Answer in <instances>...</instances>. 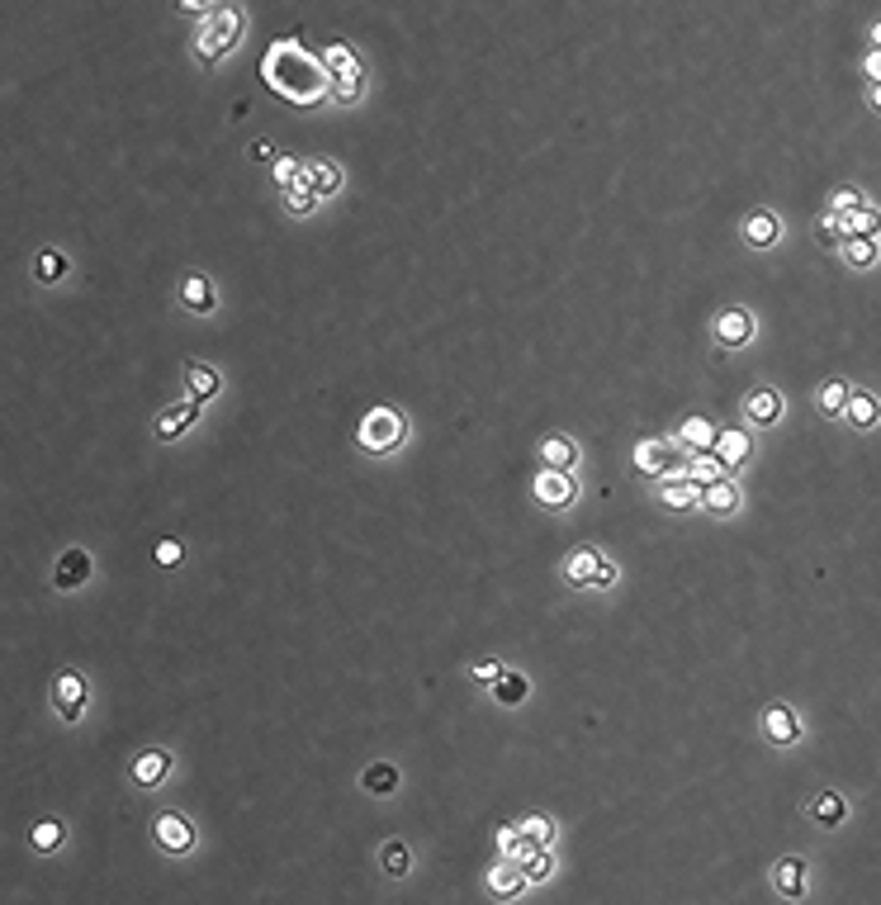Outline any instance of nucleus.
I'll list each match as a JSON object with an SVG mask.
<instances>
[{"instance_id": "obj_11", "label": "nucleus", "mask_w": 881, "mask_h": 905, "mask_svg": "<svg viewBox=\"0 0 881 905\" xmlns=\"http://www.w3.org/2000/svg\"><path fill=\"white\" fill-rule=\"evenodd\" d=\"M739 233H744V242H749L754 252H768V247H777V237H782V218H777L773 209H754V214H744Z\"/></svg>"}, {"instance_id": "obj_1", "label": "nucleus", "mask_w": 881, "mask_h": 905, "mask_svg": "<svg viewBox=\"0 0 881 905\" xmlns=\"http://www.w3.org/2000/svg\"><path fill=\"white\" fill-rule=\"evenodd\" d=\"M247 34V10L237 0H223L209 19H199V38H195V57L204 67H218L223 57L233 53L237 43Z\"/></svg>"}, {"instance_id": "obj_39", "label": "nucleus", "mask_w": 881, "mask_h": 905, "mask_svg": "<svg viewBox=\"0 0 881 905\" xmlns=\"http://www.w3.org/2000/svg\"><path fill=\"white\" fill-rule=\"evenodd\" d=\"M332 95H337V105H356L360 95H365V72L360 76H332Z\"/></svg>"}, {"instance_id": "obj_20", "label": "nucleus", "mask_w": 881, "mask_h": 905, "mask_svg": "<svg viewBox=\"0 0 881 905\" xmlns=\"http://www.w3.org/2000/svg\"><path fill=\"white\" fill-rule=\"evenodd\" d=\"M522 887H526L522 868H517L512 858H498V863H493V872H488V891H493L498 901H512V896H522Z\"/></svg>"}, {"instance_id": "obj_3", "label": "nucleus", "mask_w": 881, "mask_h": 905, "mask_svg": "<svg viewBox=\"0 0 881 905\" xmlns=\"http://www.w3.org/2000/svg\"><path fill=\"white\" fill-rule=\"evenodd\" d=\"M48 702H53L57 721L76 725L81 716H86V706H90V678L81 669H62L53 678V688H48Z\"/></svg>"}, {"instance_id": "obj_6", "label": "nucleus", "mask_w": 881, "mask_h": 905, "mask_svg": "<svg viewBox=\"0 0 881 905\" xmlns=\"http://www.w3.org/2000/svg\"><path fill=\"white\" fill-rule=\"evenodd\" d=\"M171 749H162V744H147V749H138L133 754V763H128V778H133V787H143V792H152V787H162L166 778H171Z\"/></svg>"}, {"instance_id": "obj_19", "label": "nucleus", "mask_w": 881, "mask_h": 905, "mask_svg": "<svg viewBox=\"0 0 881 905\" xmlns=\"http://www.w3.org/2000/svg\"><path fill=\"white\" fill-rule=\"evenodd\" d=\"M716 422L711 417H687L683 422V432H678V441L673 446H683V451H692V455H711V446H716Z\"/></svg>"}, {"instance_id": "obj_18", "label": "nucleus", "mask_w": 881, "mask_h": 905, "mask_svg": "<svg viewBox=\"0 0 881 905\" xmlns=\"http://www.w3.org/2000/svg\"><path fill=\"white\" fill-rule=\"evenodd\" d=\"M90 579V555L76 545V550H62V560H57L53 569V583L62 588V593H72V588H81V583Z\"/></svg>"}, {"instance_id": "obj_25", "label": "nucleus", "mask_w": 881, "mask_h": 905, "mask_svg": "<svg viewBox=\"0 0 881 905\" xmlns=\"http://www.w3.org/2000/svg\"><path fill=\"white\" fill-rule=\"evenodd\" d=\"M29 844H34V853H57L67 844V825H62L57 815H43V820H34V830H29Z\"/></svg>"}, {"instance_id": "obj_49", "label": "nucleus", "mask_w": 881, "mask_h": 905, "mask_svg": "<svg viewBox=\"0 0 881 905\" xmlns=\"http://www.w3.org/2000/svg\"><path fill=\"white\" fill-rule=\"evenodd\" d=\"M863 67H867V76H872V81H877V76H881V57H877V48H872V53H867V62H863Z\"/></svg>"}, {"instance_id": "obj_31", "label": "nucleus", "mask_w": 881, "mask_h": 905, "mask_svg": "<svg viewBox=\"0 0 881 905\" xmlns=\"http://www.w3.org/2000/svg\"><path fill=\"white\" fill-rule=\"evenodd\" d=\"M834 223H839V233H877V204H858V209H848V214H834Z\"/></svg>"}, {"instance_id": "obj_14", "label": "nucleus", "mask_w": 881, "mask_h": 905, "mask_svg": "<svg viewBox=\"0 0 881 905\" xmlns=\"http://www.w3.org/2000/svg\"><path fill=\"white\" fill-rule=\"evenodd\" d=\"M195 422H199V403L185 399V403H176V408H166V413L152 422V436H157V441H176V436H185Z\"/></svg>"}, {"instance_id": "obj_38", "label": "nucleus", "mask_w": 881, "mask_h": 905, "mask_svg": "<svg viewBox=\"0 0 881 905\" xmlns=\"http://www.w3.org/2000/svg\"><path fill=\"white\" fill-rule=\"evenodd\" d=\"M844 399H848V384L844 380H829L825 389H820V399H815V403H820V413H825V417H839V413H844Z\"/></svg>"}, {"instance_id": "obj_41", "label": "nucleus", "mask_w": 881, "mask_h": 905, "mask_svg": "<svg viewBox=\"0 0 881 905\" xmlns=\"http://www.w3.org/2000/svg\"><path fill=\"white\" fill-rule=\"evenodd\" d=\"M270 181H275V190H289V185L299 181V162H294V157H275V162H270Z\"/></svg>"}, {"instance_id": "obj_32", "label": "nucleus", "mask_w": 881, "mask_h": 905, "mask_svg": "<svg viewBox=\"0 0 881 905\" xmlns=\"http://www.w3.org/2000/svg\"><path fill=\"white\" fill-rule=\"evenodd\" d=\"M379 868L389 872V877H408V868H413V849H408L403 839H389V844L379 849Z\"/></svg>"}, {"instance_id": "obj_42", "label": "nucleus", "mask_w": 881, "mask_h": 905, "mask_svg": "<svg viewBox=\"0 0 881 905\" xmlns=\"http://www.w3.org/2000/svg\"><path fill=\"white\" fill-rule=\"evenodd\" d=\"M858 204H863V190H853V185L829 190V214H848V209H858Z\"/></svg>"}, {"instance_id": "obj_37", "label": "nucleus", "mask_w": 881, "mask_h": 905, "mask_svg": "<svg viewBox=\"0 0 881 905\" xmlns=\"http://www.w3.org/2000/svg\"><path fill=\"white\" fill-rule=\"evenodd\" d=\"M517 830H522L531 844H540V849H555V820H550V815H526Z\"/></svg>"}, {"instance_id": "obj_47", "label": "nucleus", "mask_w": 881, "mask_h": 905, "mask_svg": "<svg viewBox=\"0 0 881 905\" xmlns=\"http://www.w3.org/2000/svg\"><path fill=\"white\" fill-rule=\"evenodd\" d=\"M616 583V564L612 560H597V569H593V579H588V588H612Z\"/></svg>"}, {"instance_id": "obj_9", "label": "nucleus", "mask_w": 881, "mask_h": 905, "mask_svg": "<svg viewBox=\"0 0 881 905\" xmlns=\"http://www.w3.org/2000/svg\"><path fill=\"white\" fill-rule=\"evenodd\" d=\"M711 337H716L725 351H739V346L754 342V318H749L744 308H725L716 323H711Z\"/></svg>"}, {"instance_id": "obj_30", "label": "nucleus", "mask_w": 881, "mask_h": 905, "mask_svg": "<svg viewBox=\"0 0 881 905\" xmlns=\"http://www.w3.org/2000/svg\"><path fill=\"white\" fill-rule=\"evenodd\" d=\"M810 815H815V825L834 830V825H844V820H848V806H844V797H834V792H820V797L810 801Z\"/></svg>"}, {"instance_id": "obj_40", "label": "nucleus", "mask_w": 881, "mask_h": 905, "mask_svg": "<svg viewBox=\"0 0 881 905\" xmlns=\"http://www.w3.org/2000/svg\"><path fill=\"white\" fill-rule=\"evenodd\" d=\"M720 460L716 455H692V465H687V479H692V484H711V479H720Z\"/></svg>"}, {"instance_id": "obj_48", "label": "nucleus", "mask_w": 881, "mask_h": 905, "mask_svg": "<svg viewBox=\"0 0 881 905\" xmlns=\"http://www.w3.org/2000/svg\"><path fill=\"white\" fill-rule=\"evenodd\" d=\"M247 157H252V162H275V147H270L266 138H256V143L247 147Z\"/></svg>"}, {"instance_id": "obj_46", "label": "nucleus", "mask_w": 881, "mask_h": 905, "mask_svg": "<svg viewBox=\"0 0 881 905\" xmlns=\"http://www.w3.org/2000/svg\"><path fill=\"white\" fill-rule=\"evenodd\" d=\"M815 242H820V247H834V242H839V223H834V214H825L820 223H815Z\"/></svg>"}, {"instance_id": "obj_36", "label": "nucleus", "mask_w": 881, "mask_h": 905, "mask_svg": "<svg viewBox=\"0 0 881 905\" xmlns=\"http://www.w3.org/2000/svg\"><path fill=\"white\" fill-rule=\"evenodd\" d=\"M522 877L531 882V887L550 882V877H555V853H550V849H536V853H531V858L522 863Z\"/></svg>"}, {"instance_id": "obj_21", "label": "nucleus", "mask_w": 881, "mask_h": 905, "mask_svg": "<svg viewBox=\"0 0 881 905\" xmlns=\"http://www.w3.org/2000/svg\"><path fill=\"white\" fill-rule=\"evenodd\" d=\"M540 465H545V470H574L578 441L574 436H545V441H540Z\"/></svg>"}, {"instance_id": "obj_10", "label": "nucleus", "mask_w": 881, "mask_h": 905, "mask_svg": "<svg viewBox=\"0 0 881 905\" xmlns=\"http://www.w3.org/2000/svg\"><path fill=\"white\" fill-rule=\"evenodd\" d=\"M744 422H749V427H777V422H782V394L768 389V384L749 389V394H744Z\"/></svg>"}, {"instance_id": "obj_17", "label": "nucleus", "mask_w": 881, "mask_h": 905, "mask_svg": "<svg viewBox=\"0 0 881 905\" xmlns=\"http://www.w3.org/2000/svg\"><path fill=\"white\" fill-rule=\"evenodd\" d=\"M702 507L706 512H716V517H735L739 512V484L735 479H711V484H702Z\"/></svg>"}, {"instance_id": "obj_23", "label": "nucleus", "mask_w": 881, "mask_h": 905, "mask_svg": "<svg viewBox=\"0 0 881 905\" xmlns=\"http://www.w3.org/2000/svg\"><path fill=\"white\" fill-rule=\"evenodd\" d=\"M711 455L720 460V470H739V465L749 460V436H744V432H716Z\"/></svg>"}, {"instance_id": "obj_50", "label": "nucleus", "mask_w": 881, "mask_h": 905, "mask_svg": "<svg viewBox=\"0 0 881 905\" xmlns=\"http://www.w3.org/2000/svg\"><path fill=\"white\" fill-rule=\"evenodd\" d=\"M867 105H872V109L881 105V81H872V86H867Z\"/></svg>"}, {"instance_id": "obj_5", "label": "nucleus", "mask_w": 881, "mask_h": 905, "mask_svg": "<svg viewBox=\"0 0 881 905\" xmlns=\"http://www.w3.org/2000/svg\"><path fill=\"white\" fill-rule=\"evenodd\" d=\"M531 493H536L540 507H550V512H564V507H574L578 498V484H574V470H545L531 479Z\"/></svg>"}, {"instance_id": "obj_24", "label": "nucleus", "mask_w": 881, "mask_h": 905, "mask_svg": "<svg viewBox=\"0 0 881 905\" xmlns=\"http://www.w3.org/2000/svg\"><path fill=\"white\" fill-rule=\"evenodd\" d=\"M877 413H881V408H877V394H853V389H848L844 413H839V417H848L858 432H872V427H877Z\"/></svg>"}, {"instance_id": "obj_13", "label": "nucleus", "mask_w": 881, "mask_h": 905, "mask_svg": "<svg viewBox=\"0 0 881 905\" xmlns=\"http://www.w3.org/2000/svg\"><path fill=\"white\" fill-rule=\"evenodd\" d=\"M218 389H223V375H218L209 361H185V399L195 403H209L218 399Z\"/></svg>"}, {"instance_id": "obj_35", "label": "nucleus", "mask_w": 881, "mask_h": 905, "mask_svg": "<svg viewBox=\"0 0 881 905\" xmlns=\"http://www.w3.org/2000/svg\"><path fill=\"white\" fill-rule=\"evenodd\" d=\"M285 209H289L294 218H308L313 209H318V190H313L308 181H294V185L285 190Z\"/></svg>"}, {"instance_id": "obj_44", "label": "nucleus", "mask_w": 881, "mask_h": 905, "mask_svg": "<svg viewBox=\"0 0 881 905\" xmlns=\"http://www.w3.org/2000/svg\"><path fill=\"white\" fill-rule=\"evenodd\" d=\"M223 5V0H176V15H185V19H209Z\"/></svg>"}, {"instance_id": "obj_43", "label": "nucleus", "mask_w": 881, "mask_h": 905, "mask_svg": "<svg viewBox=\"0 0 881 905\" xmlns=\"http://www.w3.org/2000/svg\"><path fill=\"white\" fill-rule=\"evenodd\" d=\"M152 560H157V569H176V564L185 560V545H180V541H157Z\"/></svg>"}, {"instance_id": "obj_29", "label": "nucleus", "mask_w": 881, "mask_h": 905, "mask_svg": "<svg viewBox=\"0 0 881 905\" xmlns=\"http://www.w3.org/2000/svg\"><path fill=\"white\" fill-rule=\"evenodd\" d=\"M360 787H365L370 797H394V792H398V768H394V763H370V768L360 773Z\"/></svg>"}, {"instance_id": "obj_27", "label": "nucleus", "mask_w": 881, "mask_h": 905, "mask_svg": "<svg viewBox=\"0 0 881 905\" xmlns=\"http://www.w3.org/2000/svg\"><path fill=\"white\" fill-rule=\"evenodd\" d=\"M839 252H844V261H848V266H858V271H867V266H877V233H848Z\"/></svg>"}, {"instance_id": "obj_22", "label": "nucleus", "mask_w": 881, "mask_h": 905, "mask_svg": "<svg viewBox=\"0 0 881 905\" xmlns=\"http://www.w3.org/2000/svg\"><path fill=\"white\" fill-rule=\"evenodd\" d=\"M773 887L787 896V901H801L806 896V858H782L773 868Z\"/></svg>"}, {"instance_id": "obj_26", "label": "nucleus", "mask_w": 881, "mask_h": 905, "mask_svg": "<svg viewBox=\"0 0 881 905\" xmlns=\"http://www.w3.org/2000/svg\"><path fill=\"white\" fill-rule=\"evenodd\" d=\"M597 560H602V555H597L593 545H578L574 555L564 560V583H569V588H588V579H593Z\"/></svg>"}, {"instance_id": "obj_33", "label": "nucleus", "mask_w": 881, "mask_h": 905, "mask_svg": "<svg viewBox=\"0 0 881 905\" xmlns=\"http://www.w3.org/2000/svg\"><path fill=\"white\" fill-rule=\"evenodd\" d=\"M526 692H531V683H526L522 673L503 669V673H498V678H493V697H498V702H507V706L526 702Z\"/></svg>"}, {"instance_id": "obj_12", "label": "nucleus", "mask_w": 881, "mask_h": 905, "mask_svg": "<svg viewBox=\"0 0 881 905\" xmlns=\"http://www.w3.org/2000/svg\"><path fill=\"white\" fill-rule=\"evenodd\" d=\"M678 465V446L673 441H664V436H649V441H640L635 446V470L640 474H664Z\"/></svg>"}, {"instance_id": "obj_15", "label": "nucleus", "mask_w": 881, "mask_h": 905, "mask_svg": "<svg viewBox=\"0 0 881 905\" xmlns=\"http://www.w3.org/2000/svg\"><path fill=\"white\" fill-rule=\"evenodd\" d=\"M299 181L313 185V190H318V200L342 195V166L327 162V157H318V162H299Z\"/></svg>"}, {"instance_id": "obj_28", "label": "nucleus", "mask_w": 881, "mask_h": 905, "mask_svg": "<svg viewBox=\"0 0 881 905\" xmlns=\"http://www.w3.org/2000/svg\"><path fill=\"white\" fill-rule=\"evenodd\" d=\"M67 271H72V261L57 252V247H43V252L34 256V280H38V285H57V280H67Z\"/></svg>"}, {"instance_id": "obj_2", "label": "nucleus", "mask_w": 881, "mask_h": 905, "mask_svg": "<svg viewBox=\"0 0 881 905\" xmlns=\"http://www.w3.org/2000/svg\"><path fill=\"white\" fill-rule=\"evenodd\" d=\"M408 441V417L398 413V408H370V413L360 417V446L370 455H389L398 451Z\"/></svg>"}, {"instance_id": "obj_34", "label": "nucleus", "mask_w": 881, "mask_h": 905, "mask_svg": "<svg viewBox=\"0 0 881 905\" xmlns=\"http://www.w3.org/2000/svg\"><path fill=\"white\" fill-rule=\"evenodd\" d=\"M323 62H327V72H332V76H360V72H365V67L356 62V53H351L346 43H327V48H323Z\"/></svg>"}, {"instance_id": "obj_16", "label": "nucleus", "mask_w": 881, "mask_h": 905, "mask_svg": "<svg viewBox=\"0 0 881 905\" xmlns=\"http://www.w3.org/2000/svg\"><path fill=\"white\" fill-rule=\"evenodd\" d=\"M763 735L773 744H782V749L801 740V721H796L792 706H768V711H763Z\"/></svg>"}, {"instance_id": "obj_7", "label": "nucleus", "mask_w": 881, "mask_h": 905, "mask_svg": "<svg viewBox=\"0 0 881 905\" xmlns=\"http://www.w3.org/2000/svg\"><path fill=\"white\" fill-rule=\"evenodd\" d=\"M659 479H664V484H659V503H664V507H673V512H687V507L702 503V484H692V479H687V470H678V465H673V470H664Z\"/></svg>"}, {"instance_id": "obj_45", "label": "nucleus", "mask_w": 881, "mask_h": 905, "mask_svg": "<svg viewBox=\"0 0 881 905\" xmlns=\"http://www.w3.org/2000/svg\"><path fill=\"white\" fill-rule=\"evenodd\" d=\"M474 683H484V688H493V678H498V673H503V664H498V659H479V664H474Z\"/></svg>"}, {"instance_id": "obj_8", "label": "nucleus", "mask_w": 881, "mask_h": 905, "mask_svg": "<svg viewBox=\"0 0 881 905\" xmlns=\"http://www.w3.org/2000/svg\"><path fill=\"white\" fill-rule=\"evenodd\" d=\"M176 299H180V308H185V313H195V318H209V313L218 308L214 280H209V275H199V271H190L185 280H180Z\"/></svg>"}, {"instance_id": "obj_4", "label": "nucleus", "mask_w": 881, "mask_h": 905, "mask_svg": "<svg viewBox=\"0 0 881 905\" xmlns=\"http://www.w3.org/2000/svg\"><path fill=\"white\" fill-rule=\"evenodd\" d=\"M152 839H157L171 858H185V853L199 844L190 815H180V811H157V815H152Z\"/></svg>"}]
</instances>
